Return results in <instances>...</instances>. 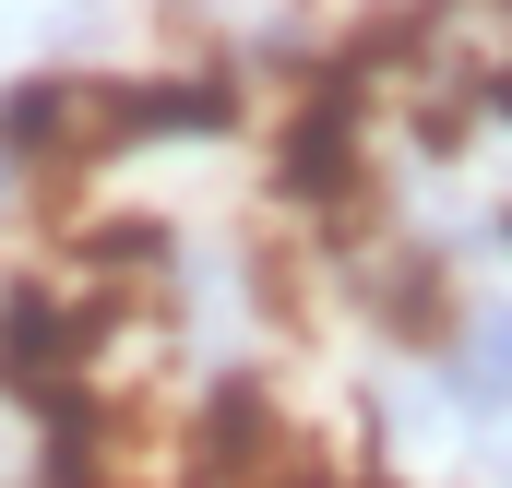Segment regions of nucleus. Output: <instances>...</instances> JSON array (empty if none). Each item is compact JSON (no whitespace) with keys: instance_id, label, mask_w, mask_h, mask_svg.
Returning a JSON list of instances; mask_svg holds the SVG:
<instances>
[{"instance_id":"f257e3e1","label":"nucleus","mask_w":512,"mask_h":488,"mask_svg":"<svg viewBox=\"0 0 512 488\" xmlns=\"http://www.w3.org/2000/svg\"><path fill=\"white\" fill-rule=\"evenodd\" d=\"M429 381H441V405H453L465 441H477V429H512V286H477V298L441 322Z\"/></svg>"},{"instance_id":"f03ea898","label":"nucleus","mask_w":512,"mask_h":488,"mask_svg":"<svg viewBox=\"0 0 512 488\" xmlns=\"http://www.w3.org/2000/svg\"><path fill=\"white\" fill-rule=\"evenodd\" d=\"M465 465H477L489 488H512V429H477V441H465Z\"/></svg>"},{"instance_id":"7ed1b4c3","label":"nucleus","mask_w":512,"mask_h":488,"mask_svg":"<svg viewBox=\"0 0 512 488\" xmlns=\"http://www.w3.org/2000/svg\"><path fill=\"white\" fill-rule=\"evenodd\" d=\"M0 488H24V453H12V429H0Z\"/></svg>"}]
</instances>
